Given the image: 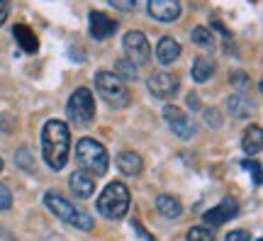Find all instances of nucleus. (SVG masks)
Segmentation results:
<instances>
[{
  "mask_svg": "<svg viewBox=\"0 0 263 241\" xmlns=\"http://www.w3.org/2000/svg\"><path fill=\"white\" fill-rule=\"evenodd\" d=\"M71 154V129L61 120H49L42 127V156L51 171H61Z\"/></svg>",
  "mask_w": 263,
  "mask_h": 241,
  "instance_id": "1",
  "label": "nucleus"
},
{
  "mask_svg": "<svg viewBox=\"0 0 263 241\" xmlns=\"http://www.w3.org/2000/svg\"><path fill=\"white\" fill-rule=\"evenodd\" d=\"M44 205H47L49 212L54 214L57 219L66 222L68 227H76V229H81V232H93V227H95L93 217L88 212H83L81 207H76L73 202H68L64 195L49 190V193L44 195Z\"/></svg>",
  "mask_w": 263,
  "mask_h": 241,
  "instance_id": "2",
  "label": "nucleus"
},
{
  "mask_svg": "<svg viewBox=\"0 0 263 241\" xmlns=\"http://www.w3.org/2000/svg\"><path fill=\"white\" fill-rule=\"evenodd\" d=\"M98 212L103 214L105 219H124L129 212V190L122 180H112L107 183L105 190L98 197Z\"/></svg>",
  "mask_w": 263,
  "mask_h": 241,
  "instance_id": "3",
  "label": "nucleus"
},
{
  "mask_svg": "<svg viewBox=\"0 0 263 241\" xmlns=\"http://www.w3.org/2000/svg\"><path fill=\"white\" fill-rule=\"evenodd\" d=\"M76 161L81 163V171L90 173L93 178L105 176L107 166H110V156H107V149L100 141L83 137V139L76 144Z\"/></svg>",
  "mask_w": 263,
  "mask_h": 241,
  "instance_id": "4",
  "label": "nucleus"
},
{
  "mask_svg": "<svg viewBox=\"0 0 263 241\" xmlns=\"http://www.w3.org/2000/svg\"><path fill=\"white\" fill-rule=\"evenodd\" d=\"M93 81H95L98 95H100L110 107L122 110V107H127L132 102V93H129V88H127V83H124L122 78H117L112 71H98Z\"/></svg>",
  "mask_w": 263,
  "mask_h": 241,
  "instance_id": "5",
  "label": "nucleus"
},
{
  "mask_svg": "<svg viewBox=\"0 0 263 241\" xmlns=\"http://www.w3.org/2000/svg\"><path fill=\"white\" fill-rule=\"evenodd\" d=\"M66 115L76 127H88L95 120V98L90 88H76L66 102Z\"/></svg>",
  "mask_w": 263,
  "mask_h": 241,
  "instance_id": "6",
  "label": "nucleus"
},
{
  "mask_svg": "<svg viewBox=\"0 0 263 241\" xmlns=\"http://www.w3.org/2000/svg\"><path fill=\"white\" fill-rule=\"evenodd\" d=\"M163 120H166V124H168L171 132H173L178 139L188 141L195 137V132H197L195 122L190 120L180 107H176V105H166V107H163Z\"/></svg>",
  "mask_w": 263,
  "mask_h": 241,
  "instance_id": "7",
  "label": "nucleus"
},
{
  "mask_svg": "<svg viewBox=\"0 0 263 241\" xmlns=\"http://www.w3.org/2000/svg\"><path fill=\"white\" fill-rule=\"evenodd\" d=\"M122 49H124V54H127V61H132L134 66L149 64L151 44L146 42V37L141 32H127L122 39Z\"/></svg>",
  "mask_w": 263,
  "mask_h": 241,
  "instance_id": "8",
  "label": "nucleus"
},
{
  "mask_svg": "<svg viewBox=\"0 0 263 241\" xmlns=\"http://www.w3.org/2000/svg\"><path fill=\"white\" fill-rule=\"evenodd\" d=\"M146 85H149V90L154 98L171 100V98H176L180 90V78L176 73H168V71H159V73L151 76Z\"/></svg>",
  "mask_w": 263,
  "mask_h": 241,
  "instance_id": "9",
  "label": "nucleus"
},
{
  "mask_svg": "<svg viewBox=\"0 0 263 241\" xmlns=\"http://www.w3.org/2000/svg\"><path fill=\"white\" fill-rule=\"evenodd\" d=\"M239 214V202L234 197H224L219 205H215L212 210H207L202 214V222L205 224H212V227H219V224H227L229 219H234Z\"/></svg>",
  "mask_w": 263,
  "mask_h": 241,
  "instance_id": "10",
  "label": "nucleus"
},
{
  "mask_svg": "<svg viewBox=\"0 0 263 241\" xmlns=\"http://www.w3.org/2000/svg\"><path fill=\"white\" fill-rule=\"evenodd\" d=\"M88 20H90V37L98 39V42H105L117 32V22L112 17H107L105 12H100V10H90Z\"/></svg>",
  "mask_w": 263,
  "mask_h": 241,
  "instance_id": "11",
  "label": "nucleus"
},
{
  "mask_svg": "<svg viewBox=\"0 0 263 241\" xmlns=\"http://www.w3.org/2000/svg\"><path fill=\"white\" fill-rule=\"evenodd\" d=\"M149 15L159 22H176L180 17V0H149Z\"/></svg>",
  "mask_w": 263,
  "mask_h": 241,
  "instance_id": "12",
  "label": "nucleus"
},
{
  "mask_svg": "<svg viewBox=\"0 0 263 241\" xmlns=\"http://www.w3.org/2000/svg\"><path fill=\"white\" fill-rule=\"evenodd\" d=\"M227 110H229V115L236 117V120H246V117H251V112L256 110V105L246 93H234L227 98Z\"/></svg>",
  "mask_w": 263,
  "mask_h": 241,
  "instance_id": "13",
  "label": "nucleus"
},
{
  "mask_svg": "<svg viewBox=\"0 0 263 241\" xmlns=\"http://www.w3.org/2000/svg\"><path fill=\"white\" fill-rule=\"evenodd\" d=\"M68 183H71L73 195L76 197H81V200H88V197L95 193V178L90 176V173H85V171H76V173H71Z\"/></svg>",
  "mask_w": 263,
  "mask_h": 241,
  "instance_id": "14",
  "label": "nucleus"
},
{
  "mask_svg": "<svg viewBox=\"0 0 263 241\" xmlns=\"http://www.w3.org/2000/svg\"><path fill=\"white\" fill-rule=\"evenodd\" d=\"M117 168H120V173H124V176H139L141 171H144V158L139 154H134V151H122L117 156Z\"/></svg>",
  "mask_w": 263,
  "mask_h": 241,
  "instance_id": "15",
  "label": "nucleus"
},
{
  "mask_svg": "<svg viewBox=\"0 0 263 241\" xmlns=\"http://www.w3.org/2000/svg\"><path fill=\"white\" fill-rule=\"evenodd\" d=\"M180 56V44L176 42L173 37H163L159 39V44H156V59H159L163 66H171L176 59Z\"/></svg>",
  "mask_w": 263,
  "mask_h": 241,
  "instance_id": "16",
  "label": "nucleus"
},
{
  "mask_svg": "<svg viewBox=\"0 0 263 241\" xmlns=\"http://www.w3.org/2000/svg\"><path fill=\"white\" fill-rule=\"evenodd\" d=\"M12 37L17 39L20 49H25L27 54H37V51H39V39H37V34L27 27V25H15V29H12Z\"/></svg>",
  "mask_w": 263,
  "mask_h": 241,
  "instance_id": "17",
  "label": "nucleus"
},
{
  "mask_svg": "<svg viewBox=\"0 0 263 241\" xmlns=\"http://www.w3.org/2000/svg\"><path fill=\"white\" fill-rule=\"evenodd\" d=\"M156 210L166 219H178L180 214H183V205H180V200L176 195H159L156 197Z\"/></svg>",
  "mask_w": 263,
  "mask_h": 241,
  "instance_id": "18",
  "label": "nucleus"
},
{
  "mask_svg": "<svg viewBox=\"0 0 263 241\" xmlns=\"http://www.w3.org/2000/svg\"><path fill=\"white\" fill-rule=\"evenodd\" d=\"M190 76H193L195 83H205V81H210V78L215 76V61L207 59V56H197V59H193Z\"/></svg>",
  "mask_w": 263,
  "mask_h": 241,
  "instance_id": "19",
  "label": "nucleus"
},
{
  "mask_svg": "<svg viewBox=\"0 0 263 241\" xmlns=\"http://www.w3.org/2000/svg\"><path fill=\"white\" fill-rule=\"evenodd\" d=\"M241 149H244L246 156H256L261 154L263 149V132L258 124H251V129H246L244 139H241Z\"/></svg>",
  "mask_w": 263,
  "mask_h": 241,
  "instance_id": "20",
  "label": "nucleus"
},
{
  "mask_svg": "<svg viewBox=\"0 0 263 241\" xmlns=\"http://www.w3.org/2000/svg\"><path fill=\"white\" fill-rule=\"evenodd\" d=\"M190 39H193V44H197V47H202V49H215V37H212V29L202 27V25L193 29Z\"/></svg>",
  "mask_w": 263,
  "mask_h": 241,
  "instance_id": "21",
  "label": "nucleus"
},
{
  "mask_svg": "<svg viewBox=\"0 0 263 241\" xmlns=\"http://www.w3.org/2000/svg\"><path fill=\"white\" fill-rule=\"evenodd\" d=\"M115 76L117 78H122V81H137V66L127 61V59H120V61H115Z\"/></svg>",
  "mask_w": 263,
  "mask_h": 241,
  "instance_id": "22",
  "label": "nucleus"
},
{
  "mask_svg": "<svg viewBox=\"0 0 263 241\" xmlns=\"http://www.w3.org/2000/svg\"><path fill=\"white\" fill-rule=\"evenodd\" d=\"M185 239L188 241H215V229H212V227H205V224H200V227L188 229Z\"/></svg>",
  "mask_w": 263,
  "mask_h": 241,
  "instance_id": "23",
  "label": "nucleus"
},
{
  "mask_svg": "<svg viewBox=\"0 0 263 241\" xmlns=\"http://www.w3.org/2000/svg\"><path fill=\"white\" fill-rule=\"evenodd\" d=\"M15 163H17L25 173H32L34 171V158H32V151L27 146L17 149V154H15Z\"/></svg>",
  "mask_w": 263,
  "mask_h": 241,
  "instance_id": "24",
  "label": "nucleus"
},
{
  "mask_svg": "<svg viewBox=\"0 0 263 241\" xmlns=\"http://www.w3.org/2000/svg\"><path fill=\"white\" fill-rule=\"evenodd\" d=\"M229 81L239 88V93H244L246 88H251V81H249V76H246L244 71H236V73H232V76H229Z\"/></svg>",
  "mask_w": 263,
  "mask_h": 241,
  "instance_id": "25",
  "label": "nucleus"
},
{
  "mask_svg": "<svg viewBox=\"0 0 263 241\" xmlns=\"http://www.w3.org/2000/svg\"><path fill=\"white\" fill-rule=\"evenodd\" d=\"M241 166L254 176V188H261V166H258L256 161H241Z\"/></svg>",
  "mask_w": 263,
  "mask_h": 241,
  "instance_id": "26",
  "label": "nucleus"
},
{
  "mask_svg": "<svg viewBox=\"0 0 263 241\" xmlns=\"http://www.w3.org/2000/svg\"><path fill=\"white\" fill-rule=\"evenodd\" d=\"M205 122L210 127H222V115L217 107H205Z\"/></svg>",
  "mask_w": 263,
  "mask_h": 241,
  "instance_id": "27",
  "label": "nucleus"
},
{
  "mask_svg": "<svg viewBox=\"0 0 263 241\" xmlns=\"http://www.w3.org/2000/svg\"><path fill=\"white\" fill-rule=\"evenodd\" d=\"M12 207V193L8 186H0V212H5Z\"/></svg>",
  "mask_w": 263,
  "mask_h": 241,
  "instance_id": "28",
  "label": "nucleus"
},
{
  "mask_svg": "<svg viewBox=\"0 0 263 241\" xmlns=\"http://www.w3.org/2000/svg\"><path fill=\"white\" fill-rule=\"evenodd\" d=\"M115 10H122V12H132L137 8V0H107Z\"/></svg>",
  "mask_w": 263,
  "mask_h": 241,
  "instance_id": "29",
  "label": "nucleus"
},
{
  "mask_svg": "<svg viewBox=\"0 0 263 241\" xmlns=\"http://www.w3.org/2000/svg\"><path fill=\"white\" fill-rule=\"evenodd\" d=\"M224 241H251V234L244 232V229H234V232L227 234Z\"/></svg>",
  "mask_w": 263,
  "mask_h": 241,
  "instance_id": "30",
  "label": "nucleus"
},
{
  "mask_svg": "<svg viewBox=\"0 0 263 241\" xmlns=\"http://www.w3.org/2000/svg\"><path fill=\"white\" fill-rule=\"evenodd\" d=\"M132 229H134V232L139 234L141 239H146V241H156V239H154V236H151L149 232H146V229H144V227H141V222H137V219L132 222Z\"/></svg>",
  "mask_w": 263,
  "mask_h": 241,
  "instance_id": "31",
  "label": "nucleus"
},
{
  "mask_svg": "<svg viewBox=\"0 0 263 241\" xmlns=\"http://www.w3.org/2000/svg\"><path fill=\"white\" fill-rule=\"evenodd\" d=\"M10 15V0H0V25H5Z\"/></svg>",
  "mask_w": 263,
  "mask_h": 241,
  "instance_id": "32",
  "label": "nucleus"
},
{
  "mask_svg": "<svg viewBox=\"0 0 263 241\" xmlns=\"http://www.w3.org/2000/svg\"><path fill=\"white\" fill-rule=\"evenodd\" d=\"M188 107H190V110H202V107H200V95H197V93H190L188 95Z\"/></svg>",
  "mask_w": 263,
  "mask_h": 241,
  "instance_id": "33",
  "label": "nucleus"
},
{
  "mask_svg": "<svg viewBox=\"0 0 263 241\" xmlns=\"http://www.w3.org/2000/svg\"><path fill=\"white\" fill-rule=\"evenodd\" d=\"M0 171H3V158H0Z\"/></svg>",
  "mask_w": 263,
  "mask_h": 241,
  "instance_id": "34",
  "label": "nucleus"
}]
</instances>
